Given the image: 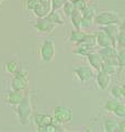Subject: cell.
Here are the masks:
<instances>
[{
  "mask_svg": "<svg viewBox=\"0 0 125 132\" xmlns=\"http://www.w3.org/2000/svg\"><path fill=\"white\" fill-rule=\"evenodd\" d=\"M45 18H46V20H48L51 23L55 24V26H61V24L64 23L60 14L58 13V10H51Z\"/></svg>",
  "mask_w": 125,
  "mask_h": 132,
  "instance_id": "cell-16",
  "label": "cell"
},
{
  "mask_svg": "<svg viewBox=\"0 0 125 132\" xmlns=\"http://www.w3.org/2000/svg\"><path fill=\"white\" fill-rule=\"evenodd\" d=\"M14 76L15 77H19V78H24V79H28V76H29V74L26 71H24V69H21L19 68L18 71H16L14 73Z\"/></svg>",
  "mask_w": 125,
  "mask_h": 132,
  "instance_id": "cell-35",
  "label": "cell"
},
{
  "mask_svg": "<svg viewBox=\"0 0 125 132\" xmlns=\"http://www.w3.org/2000/svg\"><path fill=\"white\" fill-rule=\"evenodd\" d=\"M95 79H97V84L98 87L101 90H106L109 88V86L111 84V75L106 74L103 71H99L97 76H95Z\"/></svg>",
  "mask_w": 125,
  "mask_h": 132,
  "instance_id": "cell-9",
  "label": "cell"
},
{
  "mask_svg": "<svg viewBox=\"0 0 125 132\" xmlns=\"http://www.w3.org/2000/svg\"><path fill=\"white\" fill-rule=\"evenodd\" d=\"M22 98H23V94L22 92H19V90H12V92L8 93L7 95V101L11 106H16Z\"/></svg>",
  "mask_w": 125,
  "mask_h": 132,
  "instance_id": "cell-13",
  "label": "cell"
},
{
  "mask_svg": "<svg viewBox=\"0 0 125 132\" xmlns=\"http://www.w3.org/2000/svg\"><path fill=\"white\" fill-rule=\"evenodd\" d=\"M53 120L59 125H67L73 120V109L66 106H58L54 109Z\"/></svg>",
  "mask_w": 125,
  "mask_h": 132,
  "instance_id": "cell-2",
  "label": "cell"
},
{
  "mask_svg": "<svg viewBox=\"0 0 125 132\" xmlns=\"http://www.w3.org/2000/svg\"><path fill=\"white\" fill-rule=\"evenodd\" d=\"M5 68H6V71H7L8 73L14 74V73L20 68V65L16 63L15 61H9V62H7V63H6Z\"/></svg>",
  "mask_w": 125,
  "mask_h": 132,
  "instance_id": "cell-26",
  "label": "cell"
},
{
  "mask_svg": "<svg viewBox=\"0 0 125 132\" xmlns=\"http://www.w3.org/2000/svg\"><path fill=\"white\" fill-rule=\"evenodd\" d=\"M73 5H74V8H75L76 10L82 11L87 6H88V2L83 1V0H76V1L73 2Z\"/></svg>",
  "mask_w": 125,
  "mask_h": 132,
  "instance_id": "cell-34",
  "label": "cell"
},
{
  "mask_svg": "<svg viewBox=\"0 0 125 132\" xmlns=\"http://www.w3.org/2000/svg\"><path fill=\"white\" fill-rule=\"evenodd\" d=\"M87 57V60H88L89 62V64L90 66L92 68H94L95 71H101V67H102V59H101V56H100L99 53H95V52H91L89 53L88 55L86 56Z\"/></svg>",
  "mask_w": 125,
  "mask_h": 132,
  "instance_id": "cell-10",
  "label": "cell"
},
{
  "mask_svg": "<svg viewBox=\"0 0 125 132\" xmlns=\"http://www.w3.org/2000/svg\"><path fill=\"white\" fill-rule=\"evenodd\" d=\"M51 1V10H59L66 0H49Z\"/></svg>",
  "mask_w": 125,
  "mask_h": 132,
  "instance_id": "cell-33",
  "label": "cell"
},
{
  "mask_svg": "<svg viewBox=\"0 0 125 132\" xmlns=\"http://www.w3.org/2000/svg\"><path fill=\"white\" fill-rule=\"evenodd\" d=\"M37 131L39 132H56V131H58V127L56 125V122L54 123V120H53L52 123H48V125L44 126V127L37 128Z\"/></svg>",
  "mask_w": 125,
  "mask_h": 132,
  "instance_id": "cell-27",
  "label": "cell"
},
{
  "mask_svg": "<svg viewBox=\"0 0 125 132\" xmlns=\"http://www.w3.org/2000/svg\"><path fill=\"white\" fill-rule=\"evenodd\" d=\"M83 1H86V2H88V1H89V0H83Z\"/></svg>",
  "mask_w": 125,
  "mask_h": 132,
  "instance_id": "cell-40",
  "label": "cell"
},
{
  "mask_svg": "<svg viewBox=\"0 0 125 132\" xmlns=\"http://www.w3.org/2000/svg\"><path fill=\"white\" fill-rule=\"evenodd\" d=\"M121 26L119 27V31L115 38V43H118V46L120 48H124L125 47V27L124 23L121 22Z\"/></svg>",
  "mask_w": 125,
  "mask_h": 132,
  "instance_id": "cell-15",
  "label": "cell"
},
{
  "mask_svg": "<svg viewBox=\"0 0 125 132\" xmlns=\"http://www.w3.org/2000/svg\"><path fill=\"white\" fill-rule=\"evenodd\" d=\"M95 39H97V44L100 45L101 47H105V46H116L115 40L113 38L108 34L106 32H104L103 30H101L97 35H95Z\"/></svg>",
  "mask_w": 125,
  "mask_h": 132,
  "instance_id": "cell-7",
  "label": "cell"
},
{
  "mask_svg": "<svg viewBox=\"0 0 125 132\" xmlns=\"http://www.w3.org/2000/svg\"><path fill=\"white\" fill-rule=\"evenodd\" d=\"M62 10H64V13L66 14V16H68L69 18V15H70V13L73 12V10L75 9L74 8V5H73V2H70V1H66L64 2V5H62Z\"/></svg>",
  "mask_w": 125,
  "mask_h": 132,
  "instance_id": "cell-32",
  "label": "cell"
},
{
  "mask_svg": "<svg viewBox=\"0 0 125 132\" xmlns=\"http://www.w3.org/2000/svg\"><path fill=\"white\" fill-rule=\"evenodd\" d=\"M93 22L98 26H108V24H120L121 19L120 16L112 11H103L99 14H95L93 18Z\"/></svg>",
  "mask_w": 125,
  "mask_h": 132,
  "instance_id": "cell-3",
  "label": "cell"
},
{
  "mask_svg": "<svg viewBox=\"0 0 125 132\" xmlns=\"http://www.w3.org/2000/svg\"><path fill=\"white\" fill-rule=\"evenodd\" d=\"M74 74L81 82H88L93 78V71L89 66H80L75 68Z\"/></svg>",
  "mask_w": 125,
  "mask_h": 132,
  "instance_id": "cell-5",
  "label": "cell"
},
{
  "mask_svg": "<svg viewBox=\"0 0 125 132\" xmlns=\"http://www.w3.org/2000/svg\"><path fill=\"white\" fill-rule=\"evenodd\" d=\"M101 71L105 72L106 74H109V75L112 76V75H114V74L118 73V65L113 64V63H106V62H103Z\"/></svg>",
  "mask_w": 125,
  "mask_h": 132,
  "instance_id": "cell-22",
  "label": "cell"
},
{
  "mask_svg": "<svg viewBox=\"0 0 125 132\" xmlns=\"http://www.w3.org/2000/svg\"><path fill=\"white\" fill-rule=\"evenodd\" d=\"M78 44H87L91 47H94L97 45V39H95L94 34H88V33H85L83 38L81 39V41Z\"/></svg>",
  "mask_w": 125,
  "mask_h": 132,
  "instance_id": "cell-20",
  "label": "cell"
},
{
  "mask_svg": "<svg viewBox=\"0 0 125 132\" xmlns=\"http://www.w3.org/2000/svg\"><path fill=\"white\" fill-rule=\"evenodd\" d=\"M83 35H85V32H82L80 30H74L72 32V34H70V42L77 45L83 38Z\"/></svg>",
  "mask_w": 125,
  "mask_h": 132,
  "instance_id": "cell-25",
  "label": "cell"
},
{
  "mask_svg": "<svg viewBox=\"0 0 125 132\" xmlns=\"http://www.w3.org/2000/svg\"><path fill=\"white\" fill-rule=\"evenodd\" d=\"M73 52H74V54H77L80 56H87L89 53L93 52V47H91L87 44H77V47Z\"/></svg>",
  "mask_w": 125,
  "mask_h": 132,
  "instance_id": "cell-17",
  "label": "cell"
},
{
  "mask_svg": "<svg viewBox=\"0 0 125 132\" xmlns=\"http://www.w3.org/2000/svg\"><path fill=\"white\" fill-rule=\"evenodd\" d=\"M16 114H18L19 121L21 125L25 126L30 122V118L32 116V106L30 98L28 96H23V98L21 99V101L16 105Z\"/></svg>",
  "mask_w": 125,
  "mask_h": 132,
  "instance_id": "cell-1",
  "label": "cell"
},
{
  "mask_svg": "<svg viewBox=\"0 0 125 132\" xmlns=\"http://www.w3.org/2000/svg\"><path fill=\"white\" fill-rule=\"evenodd\" d=\"M67 1H70V2H74V1H76V0H67Z\"/></svg>",
  "mask_w": 125,
  "mask_h": 132,
  "instance_id": "cell-39",
  "label": "cell"
},
{
  "mask_svg": "<svg viewBox=\"0 0 125 132\" xmlns=\"http://www.w3.org/2000/svg\"><path fill=\"white\" fill-rule=\"evenodd\" d=\"M37 5H39V2H37L36 0H28L26 1V9L32 11L33 9H35L37 7Z\"/></svg>",
  "mask_w": 125,
  "mask_h": 132,
  "instance_id": "cell-36",
  "label": "cell"
},
{
  "mask_svg": "<svg viewBox=\"0 0 125 132\" xmlns=\"http://www.w3.org/2000/svg\"><path fill=\"white\" fill-rule=\"evenodd\" d=\"M120 104V101L118 99H113V100H108L105 104H104V109L109 112H113L114 109L116 108V106Z\"/></svg>",
  "mask_w": 125,
  "mask_h": 132,
  "instance_id": "cell-29",
  "label": "cell"
},
{
  "mask_svg": "<svg viewBox=\"0 0 125 132\" xmlns=\"http://www.w3.org/2000/svg\"><path fill=\"white\" fill-rule=\"evenodd\" d=\"M33 27H34L39 32H42V33H51L55 30V28H56L55 24L51 23L48 20H46V18L39 19L34 24H33Z\"/></svg>",
  "mask_w": 125,
  "mask_h": 132,
  "instance_id": "cell-8",
  "label": "cell"
},
{
  "mask_svg": "<svg viewBox=\"0 0 125 132\" xmlns=\"http://www.w3.org/2000/svg\"><path fill=\"white\" fill-rule=\"evenodd\" d=\"M101 30L106 32L111 38H113L115 40L116 34H118V31H119V26L118 24H108V26H103Z\"/></svg>",
  "mask_w": 125,
  "mask_h": 132,
  "instance_id": "cell-23",
  "label": "cell"
},
{
  "mask_svg": "<svg viewBox=\"0 0 125 132\" xmlns=\"http://www.w3.org/2000/svg\"><path fill=\"white\" fill-rule=\"evenodd\" d=\"M33 13H34L35 16H37L39 19L41 18H45L48 12L51 11V1H47L45 3H39L37 5V7L35 8V9H33Z\"/></svg>",
  "mask_w": 125,
  "mask_h": 132,
  "instance_id": "cell-11",
  "label": "cell"
},
{
  "mask_svg": "<svg viewBox=\"0 0 125 132\" xmlns=\"http://www.w3.org/2000/svg\"><path fill=\"white\" fill-rule=\"evenodd\" d=\"M113 113L116 116V117H119L121 119H124L125 118V106L120 102V104L116 106V108L114 109Z\"/></svg>",
  "mask_w": 125,
  "mask_h": 132,
  "instance_id": "cell-31",
  "label": "cell"
},
{
  "mask_svg": "<svg viewBox=\"0 0 125 132\" xmlns=\"http://www.w3.org/2000/svg\"><path fill=\"white\" fill-rule=\"evenodd\" d=\"M92 24H93V19H91V18H87V16H83L82 15V18L80 20V23H79V26H80V29H89L92 27Z\"/></svg>",
  "mask_w": 125,
  "mask_h": 132,
  "instance_id": "cell-30",
  "label": "cell"
},
{
  "mask_svg": "<svg viewBox=\"0 0 125 132\" xmlns=\"http://www.w3.org/2000/svg\"><path fill=\"white\" fill-rule=\"evenodd\" d=\"M69 18H70V20H72V23H73V26L75 28V30H80V26H79V23H80V20L82 18L81 11L74 9L73 12L70 13Z\"/></svg>",
  "mask_w": 125,
  "mask_h": 132,
  "instance_id": "cell-18",
  "label": "cell"
},
{
  "mask_svg": "<svg viewBox=\"0 0 125 132\" xmlns=\"http://www.w3.org/2000/svg\"><path fill=\"white\" fill-rule=\"evenodd\" d=\"M1 1H2V0H0V3H1Z\"/></svg>",
  "mask_w": 125,
  "mask_h": 132,
  "instance_id": "cell-41",
  "label": "cell"
},
{
  "mask_svg": "<svg viewBox=\"0 0 125 132\" xmlns=\"http://www.w3.org/2000/svg\"><path fill=\"white\" fill-rule=\"evenodd\" d=\"M34 122L37 128L40 127H44L48 125V123H52L53 122V117L48 114H42V113H37L35 114L34 117Z\"/></svg>",
  "mask_w": 125,
  "mask_h": 132,
  "instance_id": "cell-14",
  "label": "cell"
},
{
  "mask_svg": "<svg viewBox=\"0 0 125 132\" xmlns=\"http://www.w3.org/2000/svg\"><path fill=\"white\" fill-rule=\"evenodd\" d=\"M29 81L28 79L24 78H19V77H13V79L11 81V87L13 90H19V92H23V90L28 89Z\"/></svg>",
  "mask_w": 125,
  "mask_h": 132,
  "instance_id": "cell-12",
  "label": "cell"
},
{
  "mask_svg": "<svg viewBox=\"0 0 125 132\" xmlns=\"http://www.w3.org/2000/svg\"><path fill=\"white\" fill-rule=\"evenodd\" d=\"M81 13H82L83 16H87V18H91V19H93L94 15L97 14V13H95V8H94L93 6H89V5L81 11Z\"/></svg>",
  "mask_w": 125,
  "mask_h": 132,
  "instance_id": "cell-28",
  "label": "cell"
},
{
  "mask_svg": "<svg viewBox=\"0 0 125 132\" xmlns=\"http://www.w3.org/2000/svg\"><path fill=\"white\" fill-rule=\"evenodd\" d=\"M116 48L114 46H105L102 47L99 51V54L101 56L102 62H106V63H113L116 64Z\"/></svg>",
  "mask_w": 125,
  "mask_h": 132,
  "instance_id": "cell-6",
  "label": "cell"
},
{
  "mask_svg": "<svg viewBox=\"0 0 125 132\" xmlns=\"http://www.w3.org/2000/svg\"><path fill=\"white\" fill-rule=\"evenodd\" d=\"M116 63H118V67L120 71H122L125 65V50L120 48L119 52H116Z\"/></svg>",
  "mask_w": 125,
  "mask_h": 132,
  "instance_id": "cell-24",
  "label": "cell"
},
{
  "mask_svg": "<svg viewBox=\"0 0 125 132\" xmlns=\"http://www.w3.org/2000/svg\"><path fill=\"white\" fill-rule=\"evenodd\" d=\"M39 3H45V2H47V1H49V0H36Z\"/></svg>",
  "mask_w": 125,
  "mask_h": 132,
  "instance_id": "cell-38",
  "label": "cell"
},
{
  "mask_svg": "<svg viewBox=\"0 0 125 132\" xmlns=\"http://www.w3.org/2000/svg\"><path fill=\"white\" fill-rule=\"evenodd\" d=\"M103 129L105 132H118L119 131V121L115 120H105L103 125Z\"/></svg>",
  "mask_w": 125,
  "mask_h": 132,
  "instance_id": "cell-21",
  "label": "cell"
},
{
  "mask_svg": "<svg viewBox=\"0 0 125 132\" xmlns=\"http://www.w3.org/2000/svg\"><path fill=\"white\" fill-rule=\"evenodd\" d=\"M119 132H125V121L124 120L119 122Z\"/></svg>",
  "mask_w": 125,
  "mask_h": 132,
  "instance_id": "cell-37",
  "label": "cell"
},
{
  "mask_svg": "<svg viewBox=\"0 0 125 132\" xmlns=\"http://www.w3.org/2000/svg\"><path fill=\"white\" fill-rule=\"evenodd\" d=\"M56 53V48H55V44L52 40H46L44 41L43 44L41 46L40 50V55H41V60L43 63H49L52 62L54 56Z\"/></svg>",
  "mask_w": 125,
  "mask_h": 132,
  "instance_id": "cell-4",
  "label": "cell"
},
{
  "mask_svg": "<svg viewBox=\"0 0 125 132\" xmlns=\"http://www.w3.org/2000/svg\"><path fill=\"white\" fill-rule=\"evenodd\" d=\"M110 94L111 96L113 97L114 99H118V100H121L123 99L125 96V89H124V86H120V85H115L111 88L110 90Z\"/></svg>",
  "mask_w": 125,
  "mask_h": 132,
  "instance_id": "cell-19",
  "label": "cell"
}]
</instances>
